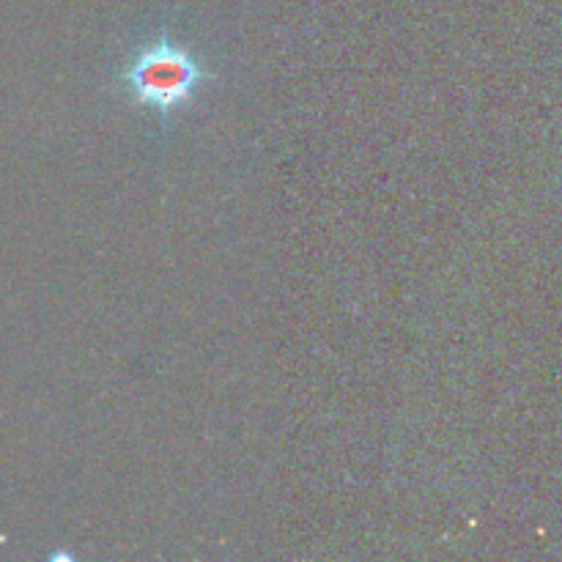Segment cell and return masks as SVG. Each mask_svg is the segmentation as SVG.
Masks as SVG:
<instances>
[{"instance_id": "6da1fadb", "label": "cell", "mask_w": 562, "mask_h": 562, "mask_svg": "<svg viewBox=\"0 0 562 562\" xmlns=\"http://www.w3.org/2000/svg\"><path fill=\"white\" fill-rule=\"evenodd\" d=\"M121 80L132 102L157 110L159 115H170L190 104V99L212 80V71L195 58L187 44L159 36L137 49Z\"/></svg>"}]
</instances>
